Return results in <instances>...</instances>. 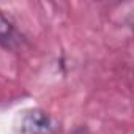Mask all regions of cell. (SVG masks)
Instances as JSON below:
<instances>
[{
	"label": "cell",
	"mask_w": 134,
	"mask_h": 134,
	"mask_svg": "<svg viewBox=\"0 0 134 134\" xmlns=\"http://www.w3.org/2000/svg\"><path fill=\"white\" fill-rule=\"evenodd\" d=\"M18 134H60L57 120L43 109H30L22 114Z\"/></svg>",
	"instance_id": "cell-1"
},
{
	"label": "cell",
	"mask_w": 134,
	"mask_h": 134,
	"mask_svg": "<svg viewBox=\"0 0 134 134\" xmlns=\"http://www.w3.org/2000/svg\"><path fill=\"white\" fill-rule=\"evenodd\" d=\"M22 41L24 38L16 29L14 22L3 11H0V46L8 51H16L18 47H21Z\"/></svg>",
	"instance_id": "cell-2"
}]
</instances>
